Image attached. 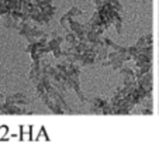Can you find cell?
I'll return each mask as SVG.
<instances>
[{"label": "cell", "instance_id": "obj_1", "mask_svg": "<svg viewBox=\"0 0 159 144\" xmlns=\"http://www.w3.org/2000/svg\"><path fill=\"white\" fill-rule=\"evenodd\" d=\"M30 79L35 85L41 81V60L34 61L33 66H31V71H30Z\"/></svg>", "mask_w": 159, "mask_h": 144}, {"label": "cell", "instance_id": "obj_2", "mask_svg": "<svg viewBox=\"0 0 159 144\" xmlns=\"http://www.w3.org/2000/svg\"><path fill=\"white\" fill-rule=\"evenodd\" d=\"M2 23H3V26L6 28H17V26H18V21L14 20V18H13V16L10 14V13L2 16Z\"/></svg>", "mask_w": 159, "mask_h": 144}, {"label": "cell", "instance_id": "obj_3", "mask_svg": "<svg viewBox=\"0 0 159 144\" xmlns=\"http://www.w3.org/2000/svg\"><path fill=\"white\" fill-rule=\"evenodd\" d=\"M65 37H57V38H52L48 41V45L51 48V52H55V51H59L61 50V44L63 42Z\"/></svg>", "mask_w": 159, "mask_h": 144}, {"label": "cell", "instance_id": "obj_4", "mask_svg": "<svg viewBox=\"0 0 159 144\" xmlns=\"http://www.w3.org/2000/svg\"><path fill=\"white\" fill-rule=\"evenodd\" d=\"M65 41H68L70 45H76L79 41H80V40L78 38V36H76L73 31H68V33L65 34Z\"/></svg>", "mask_w": 159, "mask_h": 144}, {"label": "cell", "instance_id": "obj_5", "mask_svg": "<svg viewBox=\"0 0 159 144\" xmlns=\"http://www.w3.org/2000/svg\"><path fill=\"white\" fill-rule=\"evenodd\" d=\"M68 14L69 16H72V17H76V16H80L82 14V10L79 9V7H72V9L69 10V12H68Z\"/></svg>", "mask_w": 159, "mask_h": 144}, {"label": "cell", "instance_id": "obj_6", "mask_svg": "<svg viewBox=\"0 0 159 144\" xmlns=\"http://www.w3.org/2000/svg\"><path fill=\"white\" fill-rule=\"evenodd\" d=\"M110 3L114 6V9L117 10V12H121V10H123V6H121V3L118 0H110Z\"/></svg>", "mask_w": 159, "mask_h": 144}, {"label": "cell", "instance_id": "obj_7", "mask_svg": "<svg viewBox=\"0 0 159 144\" xmlns=\"http://www.w3.org/2000/svg\"><path fill=\"white\" fill-rule=\"evenodd\" d=\"M148 2H151V0H141V3H142V4H145V3H148Z\"/></svg>", "mask_w": 159, "mask_h": 144}]
</instances>
